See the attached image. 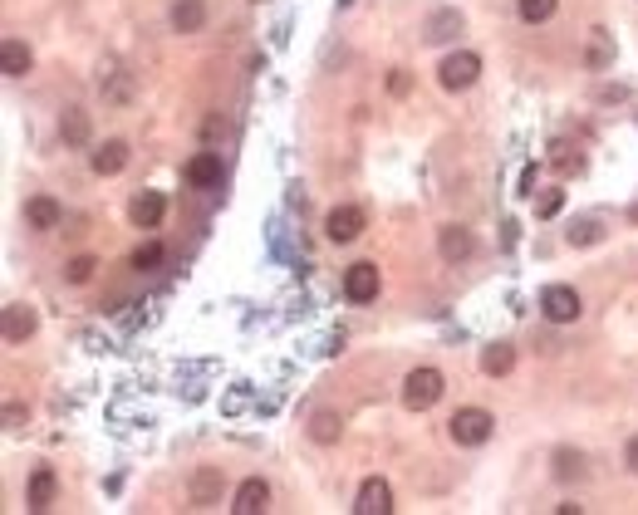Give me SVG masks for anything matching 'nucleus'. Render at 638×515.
I'll use <instances>...</instances> for the list:
<instances>
[{"label":"nucleus","mask_w":638,"mask_h":515,"mask_svg":"<svg viewBox=\"0 0 638 515\" xmlns=\"http://www.w3.org/2000/svg\"><path fill=\"white\" fill-rule=\"evenodd\" d=\"M491 432H496V417L486 408H462L447 422V437L457 441V447H481V441H491Z\"/></svg>","instance_id":"obj_1"},{"label":"nucleus","mask_w":638,"mask_h":515,"mask_svg":"<svg viewBox=\"0 0 638 515\" xmlns=\"http://www.w3.org/2000/svg\"><path fill=\"white\" fill-rule=\"evenodd\" d=\"M442 388H447V378L437 373V368H413L403 378V408L408 412H427L437 398H442Z\"/></svg>","instance_id":"obj_2"},{"label":"nucleus","mask_w":638,"mask_h":515,"mask_svg":"<svg viewBox=\"0 0 638 515\" xmlns=\"http://www.w3.org/2000/svg\"><path fill=\"white\" fill-rule=\"evenodd\" d=\"M477 74H481V59L471 50H457V54H447L442 69H437V84L447 89V94H462V89L477 84Z\"/></svg>","instance_id":"obj_3"},{"label":"nucleus","mask_w":638,"mask_h":515,"mask_svg":"<svg viewBox=\"0 0 638 515\" xmlns=\"http://www.w3.org/2000/svg\"><path fill=\"white\" fill-rule=\"evenodd\" d=\"M541 315L550 319V324H574V319L585 315V305H580V294H574L570 285H545L541 290Z\"/></svg>","instance_id":"obj_4"},{"label":"nucleus","mask_w":638,"mask_h":515,"mask_svg":"<svg viewBox=\"0 0 638 515\" xmlns=\"http://www.w3.org/2000/svg\"><path fill=\"white\" fill-rule=\"evenodd\" d=\"M222 491H226V476L222 466H197L187 481V501L197 505V511H212V505H222Z\"/></svg>","instance_id":"obj_5"},{"label":"nucleus","mask_w":638,"mask_h":515,"mask_svg":"<svg viewBox=\"0 0 638 515\" xmlns=\"http://www.w3.org/2000/svg\"><path fill=\"white\" fill-rule=\"evenodd\" d=\"M344 294H349L354 305H373L378 300V265L373 261H359L344 270Z\"/></svg>","instance_id":"obj_6"},{"label":"nucleus","mask_w":638,"mask_h":515,"mask_svg":"<svg viewBox=\"0 0 638 515\" xmlns=\"http://www.w3.org/2000/svg\"><path fill=\"white\" fill-rule=\"evenodd\" d=\"M363 211L359 207H334L330 216H324V236H330L334 246H349V241H359L363 236Z\"/></svg>","instance_id":"obj_7"},{"label":"nucleus","mask_w":638,"mask_h":515,"mask_svg":"<svg viewBox=\"0 0 638 515\" xmlns=\"http://www.w3.org/2000/svg\"><path fill=\"white\" fill-rule=\"evenodd\" d=\"M354 515H393V491L383 476H369L359 486V501H354Z\"/></svg>","instance_id":"obj_8"},{"label":"nucleus","mask_w":638,"mask_h":515,"mask_svg":"<svg viewBox=\"0 0 638 515\" xmlns=\"http://www.w3.org/2000/svg\"><path fill=\"white\" fill-rule=\"evenodd\" d=\"M266 505H270V486L261 481V476L241 481V486H236V495H231V511L236 515H266Z\"/></svg>","instance_id":"obj_9"},{"label":"nucleus","mask_w":638,"mask_h":515,"mask_svg":"<svg viewBox=\"0 0 638 515\" xmlns=\"http://www.w3.org/2000/svg\"><path fill=\"white\" fill-rule=\"evenodd\" d=\"M437 251H442L447 265H457L477 251V236H471L467 226H442V231H437Z\"/></svg>","instance_id":"obj_10"},{"label":"nucleus","mask_w":638,"mask_h":515,"mask_svg":"<svg viewBox=\"0 0 638 515\" xmlns=\"http://www.w3.org/2000/svg\"><path fill=\"white\" fill-rule=\"evenodd\" d=\"M128 158H133V152H128L123 137H108V143H98V147H94V158H89V162H94L98 177H118V172L128 168Z\"/></svg>","instance_id":"obj_11"},{"label":"nucleus","mask_w":638,"mask_h":515,"mask_svg":"<svg viewBox=\"0 0 638 515\" xmlns=\"http://www.w3.org/2000/svg\"><path fill=\"white\" fill-rule=\"evenodd\" d=\"M162 211H167V201H162V191H138L133 197V207H128V216H133V226H143V231H152L162 221Z\"/></svg>","instance_id":"obj_12"},{"label":"nucleus","mask_w":638,"mask_h":515,"mask_svg":"<svg viewBox=\"0 0 638 515\" xmlns=\"http://www.w3.org/2000/svg\"><path fill=\"white\" fill-rule=\"evenodd\" d=\"M187 182L191 187H222V152H197L187 162Z\"/></svg>","instance_id":"obj_13"},{"label":"nucleus","mask_w":638,"mask_h":515,"mask_svg":"<svg viewBox=\"0 0 638 515\" xmlns=\"http://www.w3.org/2000/svg\"><path fill=\"white\" fill-rule=\"evenodd\" d=\"M54 495H59V476H54L50 466H40V472L30 476V495H25V505H30V511H50Z\"/></svg>","instance_id":"obj_14"},{"label":"nucleus","mask_w":638,"mask_h":515,"mask_svg":"<svg viewBox=\"0 0 638 515\" xmlns=\"http://www.w3.org/2000/svg\"><path fill=\"white\" fill-rule=\"evenodd\" d=\"M614 64V35L609 30H589V44H585V69L589 74H604Z\"/></svg>","instance_id":"obj_15"},{"label":"nucleus","mask_w":638,"mask_h":515,"mask_svg":"<svg viewBox=\"0 0 638 515\" xmlns=\"http://www.w3.org/2000/svg\"><path fill=\"white\" fill-rule=\"evenodd\" d=\"M510 368H516V348H510L506 339L481 348V373H486V378H506Z\"/></svg>","instance_id":"obj_16"},{"label":"nucleus","mask_w":638,"mask_h":515,"mask_svg":"<svg viewBox=\"0 0 638 515\" xmlns=\"http://www.w3.org/2000/svg\"><path fill=\"white\" fill-rule=\"evenodd\" d=\"M25 221H30L35 231H54V226L64 221V211H59V201H54V197H30V201H25Z\"/></svg>","instance_id":"obj_17"},{"label":"nucleus","mask_w":638,"mask_h":515,"mask_svg":"<svg viewBox=\"0 0 638 515\" xmlns=\"http://www.w3.org/2000/svg\"><path fill=\"white\" fill-rule=\"evenodd\" d=\"M30 64H35V54H30V44H25V40H5V44H0V69L11 74V79H25Z\"/></svg>","instance_id":"obj_18"},{"label":"nucleus","mask_w":638,"mask_h":515,"mask_svg":"<svg viewBox=\"0 0 638 515\" xmlns=\"http://www.w3.org/2000/svg\"><path fill=\"white\" fill-rule=\"evenodd\" d=\"M206 25V5L202 0H177V5H172V30L177 35H197Z\"/></svg>","instance_id":"obj_19"},{"label":"nucleus","mask_w":638,"mask_h":515,"mask_svg":"<svg viewBox=\"0 0 638 515\" xmlns=\"http://www.w3.org/2000/svg\"><path fill=\"white\" fill-rule=\"evenodd\" d=\"M35 334V309L30 305H5V344H25Z\"/></svg>","instance_id":"obj_20"},{"label":"nucleus","mask_w":638,"mask_h":515,"mask_svg":"<svg viewBox=\"0 0 638 515\" xmlns=\"http://www.w3.org/2000/svg\"><path fill=\"white\" fill-rule=\"evenodd\" d=\"M452 35H462V11H437V15H427V30H423L427 44H447Z\"/></svg>","instance_id":"obj_21"},{"label":"nucleus","mask_w":638,"mask_h":515,"mask_svg":"<svg viewBox=\"0 0 638 515\" xmlns=\"http://www.w3.org/2000/svg\"><path fill=\"white\" fill-rule=\"evenodd\" d=\"M339 432H344V417H339V412L319 408L315 417H309V437H315L319 447H330V441H339Z\"/></svg>","instance_id":"obj_22"},{"label":"nucleus","mask_w":638,"mask_h":515,"mask_svg":"<svg viewBox=\"0 0 638 515\" xmlns=\"http://www.w3.org/2000/svg\"><path fill=\"white\" fill-rule=\"evenodd\" d=\"M59 133H64V143H74V147H84L89 143V113L84 108H64V118H59Z\"/></svg>","instance_id":"obj_23"},{"label":"nucleus","mask_w":638,"mask_h":515,"mask_svg":"<svg viewBox=\"0 0 638 515\" xmlns=\"http://www.w3.org/2000/svg\"><path fill=\"white\" fill-rule=\"evenodd\" d=\"M98 89H104V98H113V104H128V98H133V79H128V74H104Z\"/></svg>","instance_id":"obj_24"},{"label":"nucleus","mask_w":638,"mask_h":515,"mask_svg":"<svg viewBox=\"0 0 638 515\" xmlns=\"http://www.w3.org/2000/svg\"><path fill=\"white\" fill-rule=\"evenodd\" d=\"M516 11H521L525 25H545L555 15V0H516Z\"/></svg>","instance_id":"obj_25"},{"label":"nucleus","mask_w":638,"mask_h":515,"mask_svg":"<svg viewBox=\"0 0 638 515\" xmlns=\"http://www.w3.org/2000/svg\"><path fill=\"white\" fill-rule=\"evenodd\" d=\"M580 472H585V456L570 452V447H560V452H555V476H560V481H574Z\"/></svg>","instance_id":"obj_26"},{"label":"nucleus","mask_w":638,"mask_h":515,"mask_svg":"<svg viewBox=\"0 0 638 515\" xmlns=\"http://www.w3.org/2000/svg\"><path fill=\"white\" fill-rule=\"evenodd\" d=\"M94 270H98L94 255H74V261L64 265V280H69V285H89V280H94Z\"/></svg>","instance_id":"obj_27"},{"label":"nucleus","mask_w":638,"mask_h":515,"mask_svg":"<svg viewBox=\"0 0 638 515\" xmlns=\"http://www.w3.org/2000/svg\"><path fill=\"white\" fill-rule=\"evenodd\" d=\"M599 236H604L599 231V221H574L570 226V246H595Z\"/></svg>","instance_id":"obj_28"},{"label":"nucleus","mask_w":638,"mask_h":515,"mask_svg":"<svg viewBox=\"0 0 638 515\" xmlns=\"http://www.w3.org/2000/svg\"><path fill=\"white\" fill-rule=\"evenodd\" d=\"M152 265H162V246L158 241H148V246L133 251V270H152Z\"/></svg>","instance_id":"obj_29"},{"label":"nucleus","mask_w":638,"mask_h":515,"mask_svg":"<svg viewBox=\"0 0 638 515\" xmlns=\"http://www.w3.org/2000/svg\"><path fill=\"white\" fill-rule=\"evenodd\" d=\"M560 207H564V191H545V197L535 201V216L550 221V216H560Z\"/></svg>","instance_id":"obj_30"},{"label":"nucleus","mask_w":638,"mask_h":515,"mask_svg":"<svg viewBox=\"0 0 638 515\" xmlns=\"http://www.w3.org/2000/svg\"><path fill=\"white\" fill-rule=\"evenodd\" d=\"M550 152H555V172H580V158H574V152H570V143H555L550 147Z\"/></svg>","instance_id":"obj_31"},{"label":"nucleus","mask_w":638,"mask_h":515,"mask_svg":"<svg viewBox=\"0 0 638 515\" xmlns=\"http://www.w3.org/2000/svg\"><path fill=\"white\" fill-rule=\"evenodd\" d=\"M408 89H413L408 69H393V74H388V94H393V98H408Z\"/></svg>","instance_id":"obj_32"},{"label":"nucleus","mask_w":638,"mask_h":515,"mask_svg":"<svg viewBox=\"0 0 638 515\" xmlns=\"http://www.w3.org/2000/svg\"><path fill=\"white\" fill-rule=\"evenodd\" d=\"M535 177H541V168H525V172H521V187H516V197H535Z\"/></svg>","instance_id":"obj_33"},{"label":"nucleus","mask_w":638,"mask_h":515,"mask_svg":"<svg viewBox=\"0 0 638 515\" xmlns=\"http://www.w3.org/2000/svg\"><path fill=\"white\" fill-rule=\"evenodd\" d=\"M624 466L638 476V437H628V447H624Z\"/></svg>","instance_id":"obj_34"},{"label":"nucleus","mask_w":638,"mask_h":515,"mask_svg":"<svg viewBox=\"0 0 638 515\" xmlns=\"http://www.w3.org/2000/svg\"><path fill=\"white\" fill-rule=\"evenodd\" d=\"M20 422H25V408H20V402H11V408H5V427H20Z\"/></svg>","instance_id":"obj_35"}]
</instances>
